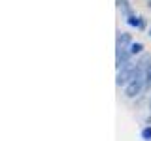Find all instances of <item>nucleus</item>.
I'll return each instance as SVG.
<instances>
[{
  "mask_svg": "<svg viewBox=\"0 0 151 141\" xmlns=\"http://www.w3.org/2000/svg\"><path fill=\"white\" fill-rule=\"evenodd\" d=\"M144 73L145 72H140L134 79H130V81L127 83V87H125V96L127 98H136L145 88V77H144Z\"/></svg>",
  "mask_w": 151,
  "mask_h": 141,
  "instance_id": "obj_1",
  "label": "nucleus"
},
{
  "mask_svg": "<svg viewBox=\"0 0 151 141\" xmlns=\"http://www.w3.org/2000/svg\"><path fill=\"white\" fill-rule=\"evenodd\" d=\"M130 47H117V55H115V64H117V70L123 68V66L130 64Z\"/></svg>",
  "mask_w": 151,
  "mask_h": 141,
  "instance_id": "obj_2",
  "label": "nucleus"
},
{
  "mask_svg": "<svg viewBox=\"0 0 151 141\" xmlns=\"http://www.w3.org/2000/svg\"><path fill=\"white\" fill-rule=\"evenodd\" d=\"M127 25L132 26V28H140V30H144V28H145V19L144 17H136V13H132V15L127 17Z\"/></svg>",
  "mask_w": 151,
  "mask_h": 141,
  "instance_id": "obj_3",
  "label": "nucleus"
},
{
  "mask_svg": "<svg viewBox=\"0 0 151 141\" xmlns=\"http://www.w3.org/2000/svg\"><path fill=\"white\" fill-rule=\"evenodd\" d=\"M132 43V36L129 32H117V47H130Z\"/></svg>",
  "mask_w": 151,
  "mask_h": 141,
  "instance_id": "obj_4",
  "label": "nucleus"
},
{
  "mask_svg": "<svg viewBox=\"0 0 151 141\" xmlns=\"http://www.w3.org/2000/svg\"><path fill=\"white\" fill-rule=\"evenodd\" d=\"M117 6H119L121 13H123L125 17H129V15H132V13H134V9H132V6H130L129 0H117Z\"/></svg>",
  "mask_w": 151,
  "mask_h": 141,
  "instance_id": "obj_5",
  "label": "nucleus"
},
{
  "mask_svg": "<svg viewBox=\"0 0 151 141\" xmlns=\"http://www.w3.org/2000/svg\"><path fill=\"white\" fill-rule=\"evenodd\" d=\"M130 53L132 55H142L144 53V43H142V41H132L130 43Z\"/></svg>",
  "mask_w": 151,
  "mask_h": 141,
  "instance_id": "obj_6",
  "label": "nucleus"
},
{
  "mask_svg": "<svg viewBox=\"0 0 151 141\" xmlns=\"http://www.w3.org/2000/svg\"><path fill=\"white\" fill-rule=\"evenodd\" d=\"M140 135H142V139H144V141H151V126H145V128H142Z\"/></svg>",
  "mask_w": 151,
  "mask_h": 141,
  "instance_id": "obj_7",
  "label": "nucleus"
},
{
  "mask_svg": "<svg viewBox=\"0 0 151 141\" xmlns=\"http://www.w3.org/2000/svg\"><path fill=\"white\" fill-rule=\"evenodd\" d=\"M144 77H145V88H151V64L147 66V68H145Z\"/></svg>",
  "mask_w": 151,
  "mask_h": 141,
  "instance_id": "obj_8",
  "label": "nucleus"
},
{
  "mask_svg": "<svg viewBox=\"0 0 151 141\" xmlns=\"http://www.w3.org/2000/svg\"><path fill=\"white\" fill-rule=\"evenodd\" d=\"M147 36H149V38H151V26H149V28H147Z\"/></svg>",
  "mask_w": 151,
  "mask_h": 141,
  "instance_id": "obj_9",
  "label": "nucleus"
},
{
  "mask_svg": "<svg viewBox=\"0 0 151 141\" xmlns=\"http://www.w3.org/2000/svg\"><path fill=\"white\" fill-rule=\"evenodd\" d=\"M149 111H151V98H149Z\"/></svg>",
  "mask_w": 151,
  "mask_h": 141,
  "instance_id": "obj_10",
  "label": "nucleus"
},
{
  "mask_svg": "<svg viewBox=\"0 0 151 141\" xmlns=\"http://www.w3.org/2000/svg\"><path fill=\"white\" fill-rule=\"evenodd\" d=\"M149 8H151V0H149Z\"/></svg>",
  "mask_w": 151,
  "mask_h": 141,
  "instance_id": "obj_11",
  "label": "nucleus"
}]
</instances>
